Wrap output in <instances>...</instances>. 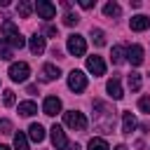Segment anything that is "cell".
<instances>
[{
  "instance_id": "obj_1",
  "label": "cell",
  "mask_w": 150,
  "mask_h": 150,
  "mask_svg": "<svg viewBox=\"0 0 150 150\" xmlns=\"http://www.w3.org/2000/svg\"><path fill=\"white\" fill-rule=\"evenodd\" d=\"M94 110H98L96 112V127L103 131V134H110L112 131V124H115V110L110 108V105H105L103 101H94Z\"/></svg>"
},
{
  "instance_id": "obj_2",
  "label": "cell",
  "mask_w": 150,
  "mask_h": 150,
  "mask_svg": "<svg viewBox=\"0 0 150 150\" xmlns=\"http://www.w3.org/2000/svg\"><path fill=\"white\" fill-rule=\"evenodd\" d=\"M2 35H5V40H7V45H12V47H23L26 45V40H23V35L19 33V28L14 26V21H9V19H5L2 21Z\"/></svg>"
},
{
  "instance_id": "obj_3",
  "label": "cell",
  "mask_w": 150,
  "mask_h": 150,
  "mask_svg": "<svg viewBox=\"0 0 150 150\" xmlns=\"http://www.w3.org/2000/svg\"><path fill=\"white\" fill-rule=\"evenodd\" d=\"M63 122H66V127H70V129H75V131H84V129H87V117H84V112H80V110H68V112H63Z\"/></svg>"
},
{
  "instance_id": "obj_4",
  "label": "cell",
  "mask_w": 150,
  "mask_h": 150,
  "mask_svg": "<svg viewBox=\"0 0 150 150\" xmlns=\"http://www.w3.org/2000/svg\"><path fill=\"white\" fill-rule=\"evenodd\" d=\"M68 87H70L75 94H77V91H84V89H87V75H84L82 70H77V68L70 70V73H68Z\"/></svg>"
},
{
  "instance_id": "obj_5",
  "label": "cell",
  "mask_w": 150,
  "mask_h": 150,
  "mask_svg": "<svg viewBox=\"0 0 150 150\" xmlns=\"http://www.w3.org/2000/svg\"><path fill=\"white\" fill-rule=\"evenodd\" d=\"M68 52H70L73 56H82V54L87 52V42H84V38L77 35V33L68 35Z\"/></svg>"
},
{
  "instance_id": "obj_6",
  "label": "cell",
  "mask_w": 150,
  "mask_h": 150,
  "mask_svg": "<svg viewBox=\"0 0 150 150\" xmlns=\"http://www.w3.org/2000/svg\"><path fill=\"white\" fill-rule=\"evenodd\" d=\"M28 73H30V66H28V63H23V61H19V63H12V66H9V77H12L14 82H23V80L28 77Z\"/></svg>"
},
{
  "instance_id": "obj_7",
  "label": "cell",
  "mask_w": 150,
  "mask_h": 150,
  "mask_svg": "<svg viewBox=\"0 0 150 150\" xmlns=\"http://www.w3.org/2000/svg\"><path fill=\"white\" fill-rule=\"evenodd\" d=\"M87 70L94 75V77H98V75H105V63H103V59L101 56H89L87 59Z\"/></svg>"
},
{
  "instance_id": "obj_8",
  "label": "cell",
  "mask_w": 150,
  "mask_h": 150,
  "mask_svg": "<svg viewBox=\"0 0 150 150\" xmlns=\"http://www.w3.org/2000/svg\"><path fill=\"white\" fill-rule=\"evenodd\" d=\"M52 143H54L56 150H66L68 148V138H66V134H63V129L59 124L52 127Z\"/></svg>"
},
{
  "instance_id": "obj_9",
  "label": "cell",
  "mask_w": 150,
  "mask_h": 150,
  "mask_svg": "<svg viewBox=\"0 0 150 150\" xmlns=\"http://www.w3.org/2000/svg\"><path fill=\"white\" fill-rule=\"evenodd\" d=\"M35 9H38V14H40L42 19H54V16H56V7H54L52 2H47V0H38V2H35Z\"/></svg>"
},
{
  "instance_id": "obj_10",
  "label": "cell",
  "mask_w": 150,
  "mask_h": 150,
  "mask_svg": "<svg viewBox=\"0 0 150 150\" xmlns=\"http://www.w3.org/2000/svg\"><path fill=\"white\" fill-rule=\"evenodd\" d=\"M42 112L49 115V117H54L56 112H61V101H59L56 96H47L45 103H42Z\"/></svg>"
},
{
  "instance_id": "obj_11",
  "label": "cell",
  "mask_w": 150,
  "mask_h": 150,
  "mask_svg": "<svg viewBox=\"0 0 150 150\" xmlns=\"http://www.w3.org/2000/svg\"><path fill=\"white\" fill-rule=\"evenodd\" d=\"M127 59L131 61V66H141L143 63V47L141 45H131L127 49Z\"/></svg>"
},
{
  "instance_id": "obj_12",
  "label": "cell",
  "mask_w": 150,
  "mask_h": 150,
  "mask_svg": "<svg viewBox=\"0 0 150 150\" xmlns=\"http://www.w3.org/2000/svg\"><path fill=\"white\" fill-rule=\"evenodd\" d=\"M129 26H131V30H145V28H150V19L145 14H136L129 19Z\"/></svg>"
},
{
  "instance_id": "obj_13",
  "label": "cell",
  "mask_w": 150,
  "mask_h": 150,
  "mask_svg": "<svg viewBox=\"0 0 150 150\" xmlns=\"http://www.w3.org/2000/svg\"><path fill=\"white\" fill-rule=\"evenodd\" d=\"M28 47H30V54H35V56H40L42 52H45V38L40 35V33H35L33 38H30V42H28Z\"/></svg>"
},
{
  "instance_id": "obj_14",
  "label": "cell",
  "mask_w": 150,
  "mask_h": 150,
  "mask_svg": "<svg viewBox=\"0 0 150 150\" xmlns=\"http://www.w3.org/2000/svg\"><path fill=\"white\" fill-rule=\"evenodd\" d=\"M40 73H42V80H45V82H52V80H59V75H61V70H59V66H54V63H45Z\"/></svg>"
},
{
  "instance_id": "obj_15",
  "label": "cell",
  "mask_w": 150,
  "mask_h": 150,
  "mask_svg": "<svg viewBox=\"0 0 150 150\" xmlns=\"http://www.w3.org/2000/svg\"><path fill=\"white\" fill-rule=\"evenodd\" d=\"M105 89H108V94L115 98V101H120L124 94H122V84H120V80L117 77H110L108 80V84H105Z\"/></svg>"
},
{
  "instance_id": "obj_16",
  "label": "cell",
  "mask_w": 150,
  "mask_h": 150,
  "mask_svg": "<svg viewBox=\"0 0 150 150\" xmlns=\"http://www.w3.org/2000/svg\"><path fill=\"white\" fill-rule=\"evenodd\" d=\"M136 129V117L131 112H122V131L124 134H131Z\"/></svg>"
},
{
  "instance_id": "obj_17",
  "label": "cell",
  "mask_w": 150,
  "mask_h": 150,
  "mask_svg": "<svg viewBox=\"0 0 150 150\" xmlns=\"http://www.w3.org/2000/svg\"><path fill=\"white\" fill-rule=\"evenodd\" d=\"M35 112H38V105H35L33 101H23V103H19V115L30 117V115H35Z\"/></svg>"
},
{
  "instance_id": "obj_18",
  "label": "cell",
  "mask_w": 150,
  "mask_h": 150,
  "mask_svg": "<svg viewBox=\"0 0 150 150\" xmlns=\"http://www.w3.org/2000/svg\"><path fill=\"white\" fill-rule=\"evenodd\" d=\"M124 54H127V49H124V45H117V47H112V52H110V59H112V63H124Z\"/></svg>"
},
{
  "instance_id": "obj_19",
  "label": "cell",
  "mask_w": 150,
  "mask_h": 150,
  "mask_svg": "<svg viewBox=\"0 0 150 150\" xmlns=\"http://www.w3.org/2000/svg\"><path fill=\"white\" fill-rule=\"evenodd\" d=\"M28 136H30L35 143H40V141L45 138V129H42V124H30V127H28Z\"/></svg>"
},
{
  "instance_id": "obj_20",
  "label": "cell",
  "mask_w": 150,
  "mask_h": 150,
  "mask_svg": "<svg viewBox=\"0 0 150 150\" xmlns=\"http://www.w3.org/2000/svg\"><path fill=\"white\" fill-rule=\"evenodd\" d=\"M16 12H19V16H21V19H28V16H30V12H33V5H30L28 0H21V2L16 5Z\"/></svg>"
},
{
  "instance_id": "obj_21",
  "label": "cell",
  "mask_w": 150,
  "mask_h": 150,
  "mask_svg": "<svg viewBox=\"0 0 150 150\" xmlns=\"http://www.w3.org/2000/svg\"><path fill=\"white\" fill-rule=\"evenodd\" d=\"M127 82H129V89L131 91H138L141 89V73H129V77H127Z\"/></svg>"
},
{
  "instance_id": "obj_22",
  "label": "cell",
  "mask_w": 150,
  "mask_h": 150,
  "mask_svg": "<svg viewBox=\"0 0 150 150\" xmlns=\"http://www.w3.org/2000/svg\"><path fill=\"white\" fill-rule=\"evenodd\" d=\"M103 14H105V16H120V14H122V9H120V5H117V2H108V5L103 7Z\"/></svg>"
},
{
  "instance_id": "obj_23",
  "label": "cell",
  "mask_w": 150,
  "mask_h": 150,
  "mask_svg": "<svg viewBox=\"0 0 150 150\" xmlns=\"http://www.w3.org/2000/svg\"><path fill=\"white\" fill-rule=\"evenodd\" d=\"M91 40L96 42V47H103L105 45V33L101 28H91Z\"/></svg>"
},
{
  "instance_id": "obj_24",
  "label": "cell",
  "mask_w": 150,
  "mask_h": 150,
  "mask_svg": "<svg viewBox=\"0 0 150 150\" xmlns=\"http://www.w3.org/2000/svg\"><path fill=\"white\" fill-rule=\"evenodd\" d=\"M14 148L16 150H28V141H26V136L19 131V134H14Z\"/></svg>"
},
{
  "instance_id": "obj_25",
  "label": "cell",
  "mask_w": 150,
  "mask_h": 150,
  "mask_svg": "<svg viewBox=\"0 0 150 150\" xmlns=\"http://www.w3.org/2000/svg\"><path fill=\"white\" fill-rule=\"evenodd\" d=\"M0 59H5V61L12 59V49H9V45H7L5 38H0Z\"/></svg>"
},
{
  "instance_id": "obj_26",
  "label": "cell",
  "mask_w": 150,
  "mask_h": 150,
  "mask_svg": "<svg viewBox=\"0 0 150 150\" xmlns=\"http://www.w3.org/2000/svg\"><path fill=\"white\" fill-rule=\"evenodd\" d=\"M87 148H89V150H110V148H108V143H105L103 138H91Z\"/></svg>"
},
{
  "instance_id": "obj_27",
  "label": "cell",
  "mask_w": 150,
  "mask_h": 150,
  "mask_svg": "<svg viewBox=\"0 0 150 150\" xmlns=\"http://www.w3.org/2000/svg\"><path fill=\"white\" fill-rule=\"evenodd\" d=\"M2 101H5V105H14V103H16L14 91H12V89H5V91H2Z\"/></svg>"
},
{
  "instance_id": "obj_28",
  "label": "cell",
  "mask_w": 150,
  "mask_h": 150,
  "mask_svg": "<svg viewBox=\"0 0 150 150\" xmlns=\"http://www.w3.org/2000/svg\"><path fill=\"white\" fill-rule=\"evenodd\" d=\"M77 21H80L77 14H73V12H66V14H63V23H66V26H75Z\"/></svg>"
},
{
  "instance_id": "obj_29",
  "label": "cell",
  "mask_w": 150,
  "mask_h": 150,
  "mask_svg": "<svg viewBox=\"0 0 150 150\" xmlns=\"http://www.w3.org/2000/svg\"><path fill=\"white\" fill-rule=\"evenodd\" d=\"M12 131H14L12 122L9 120H0V134H12Z\"/></svg>"
},
{
  "instance_id": "obj_30",
  "label": "cell",
  "mask_w": 150,
  "mask_h": 150,
  "mask_svg": "<svg viewBox=\"0 0 150 150\" xmlns=\"http://www.w3.org/2000/svg\"><path fill=\"white\" fill-rule=\"evenodd\" d=\"M138 108H141L143 112H150V96H143V98H138Z\"/></svg>"
},
{
  "instance_id": "obj_31",
  "label": "cell",
  "mask_w": 150,
  "mask_h": 150,
  "mask_svg": "<svg viewBox=\"0 0 150 150\" xmlns=\"http://www.w3.org/2000/svg\"><path fill=\"white\" fill-rule=\"evenodd\" d=\"M45 33H47L49 38H59V28H56V26H52V23H47V26H45Z\"/></svg>"
},
{
  "instance_id": "obj_32",
  "label": "cell",
  "mask_w": 150,
  "mask_h": 150,
  "mask_svg": "<svg viewBox=\"0 0 150 150\" xmlns=\"http://www.w3.org/2000/svg\"><path fill=\"white\" fill-rule=\"evenodd\" d=\"M94 5H96L94 0H80V7H84V9H91Z\"/></svg>"
},
{
  "instance_id": "obj_33",
  "label": "cell",
  "mask_w": 150,
  "mask_h": 150,
  "mask_svg": "<svg viewBox=\"0 0 150 150\" xmlns=\"http://www.w3.org/2000/svg\"><path fill=\"white\" fill-rule=\"evenodd\" d=\"M26 91H28V94H38L40 89H38V84H28V87H26Z\"/></svg>"
},
{
  "instance_id": "obj_34",
  "label": "cell",
  "mask_w": 150,
  "mask_h": 150,
  "mask_svg": "<svg viewBox=\"0 0 150 150\" xmlns=\"http://www.w3.org/2000/svg\"><path fill=\"white\" fill-rule=\"evenodd\" d=\"M70 150H80V145H77V143H73V145H70Z\"/></svg>"
},
{
  "instance_id": "obj_35",
  "label": "cell",
  "mask_w": 150,
  "mask_h": 150,
  "mask_svg": "<svg viewBox=\"0 0 150 150\" xmlns=\"http://www.w3.org/2000/svg\"><path fill=\"white\" fill-rule=\"evenodd\" d=\"M115 150H129V148H127V145H117Z\"/></svg>"
},
{
  "instance_id": "obj_36",
  "label": "cell",
  "mask_w": 150,
  "mask_h": 150,
  "mask_svg": "<svg viewBox=\"0 0 150 150\" xmlns=\"http://www.w3.org/2000/svg\"><path fill=\"white\" fill-rule=\"evenodd\" d=\"M0 150H12V148L9 145H0Z\"/></svg>"
}]
</instances>
